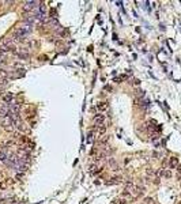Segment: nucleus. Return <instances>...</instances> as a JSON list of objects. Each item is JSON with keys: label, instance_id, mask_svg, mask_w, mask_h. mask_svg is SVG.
<instances>
[{"label": "nucleus", "instance_id": "1", "mask_svg": "<svg viewBox=\"0 0 181 204\" xmlns=\"http://www.w3.org/2000/svg\"><path fill=\"white\" fill-rule=\"evenodd\" d=\"M1 127H3L6 131H14V121H12V118L10 117V116H7V117L1 118Z\"/></svg>", "mask_w": 181, "mask_h": 204}, {"label": "nucleus", "instance_id": "2", "mask_svg": "<svg viewBox=\"0 0 181 204\" xmlns=\"http://www.w3.org/2000/svg\"><path fill=\"white\" fill-rule=\"evenodd\" d=\"M157 176L158 177H164V178H172V170L170 169H159L157 170Z\"/></svg>", "mask_w": 181, "mask_h": 204}, {"label": "nucleus", "instance_id": "3", "mask_svg": "<svg viewBox=\"0 0 181 204\" xmlns=\"http://www.w3.org/2000/svg\"><path fill=\"white\" fill-rule=\"evenodd\" d=\"M8 110H10V105H7V104H1L0 105V118L7 117Z\"/></svg>", "mask_w": 181, "mask_h": 204}, {"label": "nucleus", "instance_id": "4", "mask_svg": "<svg viewBox=\"0 0 181 204\" xmlns=\"http://www.w3.org/2000/svg\"><path fill=\"white\" fill-rule=\"evenodd\" d=\"M105 114L102 113H97L95 116H94V122H95V125L98 127V125H103V122H105Z\"/></svg>", "mask_w": 181, "mask_h": 204}, {"label": "nucleus", "instance_id": "5", "mask_svg": "<svg viewBox=\"0 0 181 204\" xmlns=\"http://www.w3.org/2000/svg\"><path fill=\"white\" fill-rule=\"evenodd\" d=\"M19 112H21V104H17V102L10 104V110H8V113H11V114H19Z\"/></svg>", "mask_w": 181, "mask_h": 204}, {"label": "nucleus", "instance_id": "6", "mask_svg": "<svg viewBox=\"0 0 181 204\" xmlns=\"http://www.w3.org/2000/svg\"><path fill=\"white\" fill-rule=\"evenodd\" d=\"M38 1H26L23 6V11H31V10H34L35 7H38Z\"/></svg>", "mask_w": 181, "mask_h": 204}, {"label": "nucleus", "instance_id": "7", "mask_svg": "<svg viewBox=\"0 0 181 204\" xmlns=\"http://www.w3.org/2000/svg\"><path fill=\"white\" fill-rule=\"evenodd\" d=\"M8 156H10V154H8L7 148L0 150V162H6V161L8 159Z\"/></svg>", "mask_w": 181, "mask_h": 204}, {"label": "nucleus", "instance_id": "8", "mask_svg": "<svg viewBox=\"0 0 181 204\" xmlns=\"http://www.w3.org/2000/svg\"><path fill=\"white\" fill-rule=\"evenodd\" d=\"M95 109L99 112V113H102V112H105L106 109H108V104H106V102H98Z\"/></svg>", "mask_w": 181, "mask_h": 204}, {"label": "nucleus", "instance_id": "9", "mask_svg": "<svg viewBox=\"0 0 181 204\" xmlns=\"http://www.w3.org/2000/svg\"><path fill=\"white\" fill-rule=\"evenodd\" d=\"M95 132H97V135H98V136L105 135V133H106V127H105V125H98V127L95 128Z\"/></svg>", "mask_w": 181, "mask_h": 204}, {"label": "nucleus", "instance_id": "10", "mask_svg": "<svg viewBox=\"0 0 181 204\" xmlns=\"http://www.w3.org/2000/svg\"><path fill=\"white\" fill-rule=\"evenodd\" d=\"M12 99H14V95L11 93H7V94H4V97H3V101H4V104H11L12 102Z\"/></svg>", "mask_w": 181, "mask_h": 204}, {"label": "nucleus", "instance_id": "11", "mask_svg": "<svg viewBox=\"0 0 181 204\" xmlns=\"http://www.w3.org/2000/svg\"><path fill=\"white\" fill-rule=\"evenodd\" d=\"M178 166V159L177 158H170V161H169V167L170 169H174V167H177Z\"/></svg>", "mask_w": 181, "mask_h": 204}, {"label": "nucleus", "instance_id": "12", "mask_svg": "<svg viewBox=\"0 0 181 204\" xmlns=\"http://www.w3.org/2000/svg\"><path fill=\"white\" fill-rule=\"evenodd\" d=\"M143 204H157V201L154 200L153 197H146L143 201Z\"/></svg>", "mask_w": 181, "mask_h": 204}, {"label": "nucleus", "instance_id": "13", "mask_svg": "<svg viewBox=\"0 0 181 204\" xmlns=\"http://www.w3.org/2000/svg\"><path fill=\"white\" fill-rule=\"evenodd\" d=\"M116 203H117V204H127L128 201H127L123 196H120V197H117V199H116Z\"/></svg>", "mask_w": 181, "mask_h": 204}, {"label": "nucleus", "instance_id": "14", "mask_svg": "<svg viewBox=\"0 0 181 204\" xmlns=\"http://www.w3.org/2000/svg\"><path fill=\"white\" fill-rule=\"evenodd\" d=\"M14 144H15L14 140H7V142L4 143V148H10V147H12Z\"/></svg>", "mask_w": 181, "mask_h": 204}, {"label": "nucleus", "instance_id": "15", "mask_svg": "<svg viewBox=\"0 0 181 204\" xmlns=\"http://www.w3.org/2000/svg\"><path fill=\"white\" fill-rule=\"evenodd\" d=\"M108 140H109V138H108V136H105V138H101L98 140V143L99 144H105V143H108Z\"/></svg>", "mask_w": 181, "mask_h": 204}, {"label": "nucleus", "instance_id": "16", "mask_svg": "<svg viewBox=\"0 0 181 204\" xmlns=\"http://www.w3.org/2000/svg\"><path fill=\"white\" fill-rule=\"evenodd\" d=\"M93 142V133H90L89 138H87V143H91Z\"/></svg>", "mask_w": 181, "mask_h": 204}, {"label": "nucleus", "instance_id": "17", "mask_svg": "<svg viewBox=\"0 0 181 204\" xmlns=\"http://www.w3.org/2000/svg\"><path fill=\"white\" fill-rule=\"evenodd\" d=\"M177 173L181 176V165H178V166H177Z\"/></svg>", "mask_w": 181, "mask_h": 204}, {"label": "nucleus", "instance_id": "18", "mask_svg": "<svg viewBox=\"0 0 181 204\" xmlns=\"http://www.w3.org/2000/svg\"><path fill=\"white\" fill-rule=\"evenodd\" d=\"M22 176H23L22 173H18V174H17V180H21V178H22Z\"/></svg>", "mask_w": 181, "mask_h": 204}, {"label": "nucleus", "instance_id": "19", "mask_svg": "<svg viewBox=\"0 0 181 204\" xmlns=\"http://www.w3.org/2000/svg\"><path fill=\"white\" fill-rule=\"evenodd\" d=\"M3 63H4V60H1V59H0V64H3Z\"/></svg>", "mask_w": 181, "mask_h": 204}, {"label": "nucleus", "instance_id": "20", "mask_svg": "<svg viewBox=\"0 0 181 204\" xmlns=\"http://www.w3.org/2000/svg\"><path fill=\"white\" fill-rule=\"evenodd\" d=\"M177 204H181V201H178V203H177Z\"/></svg>", "mask_w": 181, "mask_h": 204}, {"label": "nucleus", "instance_id": "21", "mask_svg": "<svg viewBox=\"0 0 181 204\" xmlns=\"http://www.w3.org/2000/svg\"><path fill=\"white\" fill-rule=\"evenodd\" d=\"M180 185H181V184H180Z\"/></svg>", "mask_w": 181, "mask_h": 204}]
</instances>
